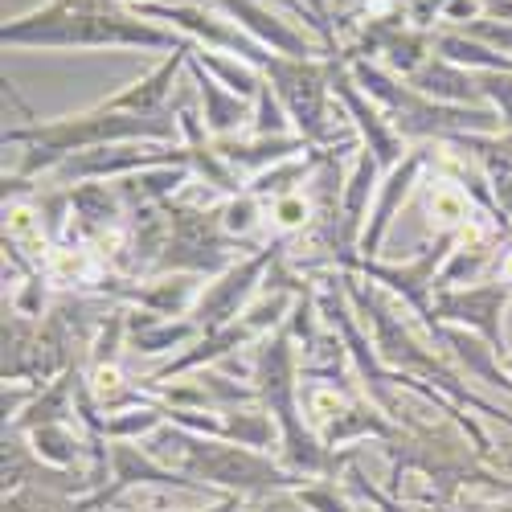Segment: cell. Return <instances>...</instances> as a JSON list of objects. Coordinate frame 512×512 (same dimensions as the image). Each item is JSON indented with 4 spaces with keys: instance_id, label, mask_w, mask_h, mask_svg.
Returning a JSON list of instances; mask_svg holds the SVG:
<instances>
[{
    "instance_id": "1",
    "label": "cell",
    "mask_w": 512,
    "mask_h": 512,
    "mask_svg": "<svg viewBox=\"0 0 512 512\" xmlns=\"http://www.w3.org/2000/svg\"><path fill=\"white\" fill-rule=\"evenodd\" d=\"M5 46H144V50H185L177 33L144 21L140 13L119 9L115 0H54L29 17L5 21Z\"/></svg>"
},
{
    "instance_id": "2",
    "label": "cell",
    "mask_w": 512,
    "mask_h": 512,
    "mask_svg": "<svg viewBox=\"0 0 512 512\" xmlns=\"http://www.w3.org/2000/svg\"><path fill=\"white\" fill-rule=\"evenodd\" d=\"M140 17H160V21H173L177 29H185V33H193V37H201L205 46H213V50H238L242 58H250V62H263V54H267V46H259L250 33H242L230 17H222L218 9H201V5H160V0H152V5H140L136 9Z\"/></svg>"
},
{
    "instance_id": "16",
    "label": "cell",
    "mask_w": 512,
    "mask_h": 512,
    "mask_svg": "<svg viewBox=\"0 0 512 512\" xmlns=\"http://www.w3.org/2000/svg\"><path fill=\"white\" fill-rule=\"evenodd\" d=\"M95 390H99L103 398H111V394H119V390H123V377H119V369H115V365L95 369Z\"/></svg>"
},
{
    "instance_id": "19",
    "label": "cell",
    "mask_w": 512,
    "mask_h": 512,
    "mask_svg": "<svg viewBox=\"0 0 512 512\" xmlns=\"http://www.w3.org/2000/svg\"><path fill=\"white\" fill-rule=\"evenodd\" d=\"M304 5H308V9H312L320 21H324V17H328V5H332V0H304Z\"/></svg>"
},
{
    "instance_id": "4",
    "label": "cell",
    "mask_w": 512,
    "mask_h": 512,
    "mask_svg": "<svg viewBox=\"0 0 512 512\" xmlns=\"http://www.w3.org/2000/svg\"><path fill=\"white\" fill-rule=\"evenodd\" d=\"M271 70L275 78L283 82V99L291 107V115L300 119V123H320V99H324V78L312 62H300V58H287V62H275L271 58Z\"/></svg>"
},
{
    "instance_id": "17",
    "label": "cell",
    "mask_w": 512,
    "mask_h": 512,
    "mask_svg": "<svg viewBox=\"0 0 512 512\" xmlns=\"http://www.w3.org/2000/svg\"><path fill=\"white\" fill-rule=\"evenodd\" d=\"M484 87L504 103V111L512 115V78H500V70H492V74H484Z\"/></svg>"
},
{
    "instance_id": "15",
    "label": "cell",
    "mask_w": 512,
    "mask_h": 512,
    "mask_svg": "<svg viewBox=\"0 0 512 512\" xmlns=\"http://www.w3.org/2000/svg\"><path fill=\"white\" fill-rule=\"evenodd\" d=\"M132 504H136L140 512H168V508H173V496H168V492H152V488H140V492H132Z\"/></svg>"
},
{
    "instance_id": "10",
    "label": "cell",
    "mask_w": 512,
    "mask_h": 512,
    "mask_svg": "<svg viewBox=\"0 0 512 512\" xmlns=\"http://www.w3.org/2000/svg\"><path fill=\"white\" fill-rule=\"evenodd\" d=\"M5 234L13 242H41V222H37V213L29 205H13L9 209V218H5Z\"/></svg>"
},
{
    "instance_id": "14",
    "label": "cell",
    "mask_w": 512,
    "mask_h": 512,
    "mask_svg": "<svg viewBox=\"0 0 512 512\" xmlns=\"http://www.w3.org/2000/svg\"><path fill=\"white\" fill-rule=\"evenodd\" d=\"M340 406H345V402H340V394H336V390H312V394H308V410H312V418H316V422H324V418L340 414Z\"/></svg>"
},
{
    "instance_id": "11",
    "label": "cell",
    "mask_w": 512,
    "mask_h": 512,
    "mask_svg": "<svg viewBox=\"0 0 512 512\" xmlns=\"http://www.w3.org/2000/svg\"><path fill=\"white\" fill-rule=\"evenodd\" d=\"M275 222L283 226V230H300L304 222H308V201L304 197H279L275 201Z\"/></svg>"
},
{
    "instance_id": "18",
    "label": "cell",
    "mask_w": 512,
    "mask_h": 512,
    "mask_svg": "<svg viewBox=\"0 0 512 512\" xmlns=\"http://www.w3.org/2000/svg\"><path fill=\"white\" fill-rule=\"evenodd\" d=\"M484 9L496 21H512V0H484Z\"/></svg>"
},
{
    "instance_id": "5",
    "label": "cell",
    "mask_w": 512,
    "mask_h": 512,
    "mask_svg": "<svg viewBox=\"0 0 512 512\" xmlns=\"http://www.w3.org/2000/svg\"><path fill=\"white\" fill-rule=\"evenodd\" d=\"M439 50H443L455 66H484L488 74H492V70H512V58L488 50L484 41L467 37V33H439Z\"/></svg>"
},
{
    "instance_id": "3",
    "label": "cell",
    "mask_w": 512,
    "mask_h": 512,
    "mask_svg": "<svg viewBox=\"0 0 512 512\" xmlns=\"http://www.w3.org/2000/svg\"><path fill=\"white\" fill-rule=\"evenodd\" d=\"M209 9H218L222 17H230L242 33H250L259 46H271L275 54L300 58L308 62V54H316V46L304 37V29H295L287 17H279L267 0H205Z\"/></svg>"
},
{
    "instance_id": "6",
    "label": "cell",
    "mask_w": 512,
    "mask_h": 512,
    "mask_svg": "<svg viewBox=\"0 0 512 512\" xmlns=\"http://www.w3.org/2000/svg\"><path fill=\"white\" fill-rule=\"evenodd\" d=\"M414 82H418L422 91L443 95V99H472V87H476L472 78L459 74V70L447 66V62H422V66L414 70Z\"/></svg>"
},
{
    "instance_id": "20",
    "label": "cell",
    "mask_w": 512,
    "mask_h": 512,
    "mask_svg": "<svg viewBox=\"0 0 512 512\" xmlns=\"http://www.w3.org/2000/svg\"><path fill=\"white\" fill-rule=\"evenodd\" d=\"M504 279H512V259H508V263H504Z\"/></svg>"
},
{
    "instance_id": "13",
    "label": "cell",
    "mask_w": 512,
    "mask_h": 512,
    "mask_svg": "<svg viewBox=\"0 0 512 512\" xmlns=\"http://www.w3.org/2000/svg\"><path fill=\"white\" fill-rule=\"evenodd\" d=\"M480 17H488V9H484V0H451V5L443 9V21H451V25H472V21H480Z\"/></svg>"
},
{
    "instance_id": "12",
    "label": "cell",
    "mask_w": 512,
    "mask_h": 512,
    "mask_svg": "<svg viewBox=\"0 0 512 512\" xmlns=\"http://www.w3.org/2000/svg\"><path fill=\"white\" fill-rule=\"evenodd\" d=\"M254 222H259V209H254V201H234V205H226V230L230 234H246V230H254Z\"/></svg>"
},
{
    "instance_id": "9",
    "label": "cell",
    "mask_w": 512,
    "mask_h": 512,
    "mask_svg": "<svg viewBox=\"0 0 512 512\" xmlns=\"http://www.w3.org/2000/svg\"><path fill=\"white\" fill-rule=\"evenodd\" d=\"M201 62H205V66H213V70H218V74H222V78L230 82V87H234L238 95H250L254 87H259V78H254V74H250L246 66L230 62V58H218V54H209V50H205V54H201Z\"/></svg>"
},
{
    "instance_id": "7",
    "label": "cell",
    "mask_w": 512,
    "mask_h": 512,
    "mask_svg": "<svg viewBox=\"0 0 512 512\" xmlns=\"http://www.w3.org/2000/svg\"><path fill=\"white\" fill-rule=\"evenodd\" d=\"M431 213H435V222L447 226V230L467 226V197L455 185H435L431 189Z\"/></svg>"
},
{
    "instance_id": "8",
    "label": "cell",
    "mask_w": 512,
    "mask_h": 512,
    "mask_svg": "<svg viewBox=\"0 0 512 512\" xmlns=\"http://www.w3.org/2000/svg\"><path fill=\"white\" fill-rule=\"evenodd\" d=\"M201 91H205V119H213L218 127H230V123L242 115V103L230 99V95H222L209 78H201Z\"/></svg>"
},
{
    "instance_id": "21",
    "label": "cell",
    "mask_w": 512,
    "mask_h": 512,
    "mask_svg": "<svg viewBox=\"0 0 512 512\" xmlns=\"http://www.w3.org/2000/svg\"><path fill=\"white\" fill-rule=\"evenodd\" d=\"M127 5H136V9H140V5H152V0H127Z\"/></svg>"
}]
</instances>
